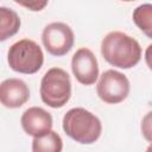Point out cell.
Returning <instances> with one entry per match:
<instances>
[{
    "label": "cell",
    "instance_id": "1",
    "mask_svg": "<svg viewBox=\"0 0 152 152\" xmlns=\"http://www.w3.org/2000/svg\"><path fill=\"white\" fill-rule=\"evenodd\" d=\"M101 53L113 66L131 69L139 63L141 58V48L140 44L128 34L120 31H113L102 39Z\"/></svg>",
    "mask_w": 152,
    "mask_h": 152
},
{
    "label": "cell",
    "instance_id": "2",
    "mask_svg": "<svg viewBox=\"0 0 152 152\" xmlns=\"http://www.w3.org/2000/svg\"><path fill=\"white\" fill-rule=\"evenodd\" d=\"M63 129L68 137L80 144H93L100 138L102 125L96 115L84 108L76 107L65 113Z\"/></svg>",
    "mask_w": 152,
    "mask_h": 152
},
{
    "label": "cell",
    "instance_id": "3",
    "mask_svg": "<svg viewBox=\"0 0 152 152\" xmlns=\"http://www.w3.org/2000/svg\"><path fill=\"white\" fill-rule=\"evenodd\" d=\"M42 101L51 108L63 107L71 96V81L69 74L61 68L49 69L40 82Z\"/></svg>",
    "mask_w": 152,
    "mask_h": 152
},
{
    "label": "cell",
    "instance_id": "4",
    "mask_svg": "<svg viewBox=\"0 0 152 152\" xmlns=\"http://www.w3.org/2000/svg\"><path fill=\"white\" fill-rule=\"evenodd\" d=\"M7 61L12 70L30 75L37 72L42 68L44 55L40 46L34 40L21 39L10 46Z\"/></svg>",
    "mask_w": 152,
    "mask_h": 152
},
{
    "label": "cell",
    "instance_id": "5",
    "mask_svg": "<svg viewBox=\"0 0 152 152\" xmlns=\"http://www.w3.org/2000/svg\"><path fill=\"white\" fill-rule=\"evenodd\" d=\"M96 91L103 102L116 104L122 102L128 96L129 81L122 72L109 69L100 76Z\"/></svg>",
    "mask_w": 152,
    "mask_h": 152
},
{
    "label": "cell",
    "instance_id": "6",
    "mask_svg": "<svg viewBox=\"0 0 152 152\" xmlns=\"http://www.w3.org/2000/svg\"><path fill=\"white\" fill-rule=\"evenodd\" d=\"M74 32L64 23H51L45 26L42 33V42L46 51L52 56L66 55L74 45Z\"/></svg>",
    "mask_w": 152,
    "mask_h": 152
},
{
    "label": "cell",
    "instance_id": "7",
    "mask_svg": "<svg viewBox=\"0 0 152 152\" xmlns=\"http://www.w3.org/2000/svg\"><path fill=\"white\" fill-rule=\"evenodd\" d=\"M71 70L81 84H94L99 77V64L95 55L87 48L78 49L72 56Z\"/></svg>",
    "mask_w": 152,
    "mask_h": 152
},
{
    "label": "cell",
    "instance_id": "8",
    "mask_svg": "<svg viewBox=\"0 0 152 152\" xmlns=\"http://www.w3.org/2000/svg\"><path fill=\"white\" fill-rule=\"evenodd\" d=\"M20 124L26 134L38 138L51 131L52 116L40 107H31L23 113Z\"/></svg>",
    "mask_w": 152,
    "mask_h": 152
},
{
    "label": "cell",
    "instance_id": "9",
    "mask_svg": "<svg viewBox=\"0 0 152 152\" xmlns=\"http://www.w3.org/2000/svg\"><path fill=\"white\" fill-rule=\"evenodd\" d=\"M30 99V89L20 78H7L0 86V101L7 108H19Z\"/></svg>",
    "mask_w": 152,
    "mask_h": 152
},
{
    "label": "cell",
    "instance_id": "10",
    "mask_svg": "<svg viewBox=\"0 0 152 152\" xmlns=\"http://www.w3.org/2000/svg\"><path fill=\"white\" fill-rule=\"evenodd\" d=\"M20 27V18L15 11L0 7V40L4 42L7 38L14 36Z\"/></svg>",
    "mask_w": 152,
    "mask_h": 152
},
{
    "label": "cell",
    "instance_id": "11",
    "mask_svg": "<svg viewBox=\"0 0 152 152\" xmlns=\"http://www.w3.org/2000/svg\"><path fill=\"white\" fill-rule=\"evenodd\" d=\"M62 138L55 131H50L45 135L33 138L32 140V152H62Z\"/></svg>",
    "mask_w": 152,
    "mask_h": 152
},
{
    "label": "cell",
    "instance_id": "12",
    "mask_svg": "<svg viewBox=\"0 0 152 152\" xmlns=\"http://www.w3.org/2000/svg\"><path fill=\"white\" fill-rule=\"evenodd\" d=\"M132 18L134 24L148 38H152V4H142L135 7Z\"/></svg>",
    "mask_w": 152,
    "mask_h": 152
},
{
    "label": "cell",
    "instance_id": "13",
    "mask_svg": "<svg viewBox=\"0 0 152 152\" xmlns=\"http://www.w3.org/2000/svg\"><path fill=\"white\" fill-rule=\"evenodd\" d=\"M141 133L144 135V138L152 142V110L148 112L141 121Z\"/></svg>",
    "mask_w": 152,
    "mask_h": 152
},
{
    "label": "cell",
    "instance_id": "14",
    "mask_svg": "<svg viewBox=\"0 0 152 152\" xmlns=\"http://www.w3.org/2000/svg\"><path fill=\"white\" fill-rule=\"evenodd\" d=\"M17 4L25 6L27 8H30L31 11H40L43 7H45L48 5L46 1H28V2H24V1H15Z\"/></svg>",
    "mask_w": 152,
    "mask_h": 152
},
{
    "label": "cell",
    "instance_id": "15",
    "mask_svg": "<svg viewBox=\"0 0 152 152\" xmlns=\"http://www.w3.org/2000/svg\"><path fill=\"white\" fill-rule=\"evenodd\" d=\"M145 61H146L147 66L152 70V44H150L146 48V51H145Z\"/></svg>",
    "mask_w": 152,
    "mask_h": 152
},
{
    "label": "cell",
    "instance_id": "16",
    "mask_svg": "<svg viewBox=\"0 0 152 152\" xmlns=\"http://www.w3.org/2000/svg\"><path fill=\"white\" fill-rule=\"evenodd\" d=\"M145 152H152V142H151V145H148V147L146 148Z\"/></svg>",
    "mask_w": 152,
    "mask_h": 152
}]
</instances>
